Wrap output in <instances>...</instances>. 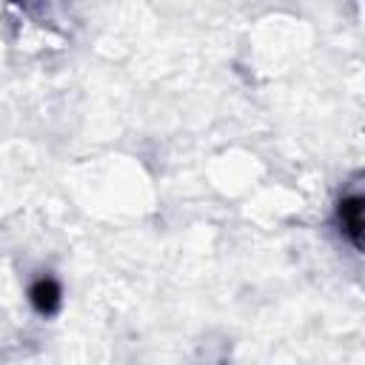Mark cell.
Returning <instances> with one entry per match:
<instances>
[{
    "instance_id": "cell-1",
    "label": "cell",
    "mask_w": 365,
    "mask_h": 365,
    "mask_svg": "<svg viewBox=\"0 0 365 365\" xmlns=\"http://www.w3.org/2000/svg\"><path fill=\"white\" fill-rule=\"evenodd\" d=\"M29 302L31 308L40 314V317H51L60 311V302H63V288L54 277L43 274L37 277L31 285H29Z\"/></svg>"
},
{
    "instance_id": "cell-2",
    "label": "cell",
    "mask_w": 365,
    "mask_h": 365,
    "mask_svg": "<svg viewBox=\"0 0 365 365\" xmlns=\"http://www.w3.org/2000/svg\"><path fill=\"white\" fill-rule=\"evenodd\" d=\"M336 220H339L342 237H348V242L359 248L362 245V197L359 194L342 197L336 205Z\"/></svg>"
}]
</instances>
